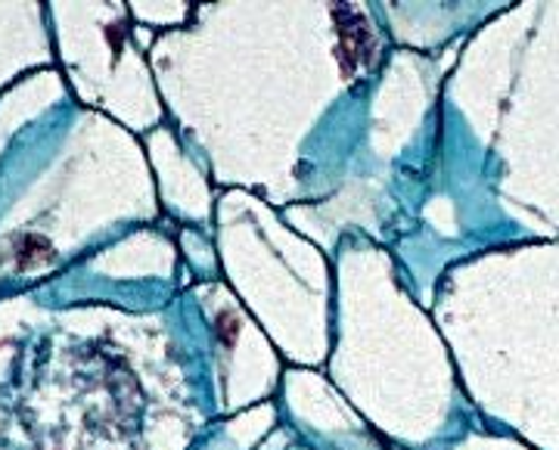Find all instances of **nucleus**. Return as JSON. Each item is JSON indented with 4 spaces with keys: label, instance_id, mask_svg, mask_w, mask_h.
<instances>
[{
    "label": "nucleus",
    "instance_id": "f257e3e1",
    "mask_svg": "<svg viewBox=\"0 0 559 450\" xmlns=\"http://www.w3.org/2000/svg\"><path fill=\"white\" fill-rule=\"evenodd\" d=\"M336 22H340V62L345 75H355V69L364 66L373 57V32L358 13L355 7H342L336 10Z\"/></svg>",
    "mask_w": 559,
    "mask_h": 450
},
{
    "label": "nucleus",
    "instance_id": "f03ea898",
    "mask_svg": "<svg viewBox=\"0 0 559 450\" xmlns=\"http://www.w3.org/2000/svg\"><path fill=\"white\" fill-rule=\"evenodd\" d=\"M218 333L224 335L227 345H234V339H237V320L230 313H221L218 317Z\"/></svg>",
    "mask_w": 559,
    "mask_h": 450
}]
</instances>
